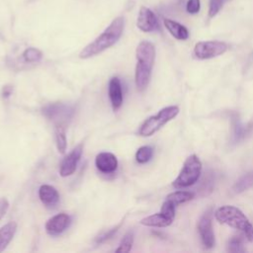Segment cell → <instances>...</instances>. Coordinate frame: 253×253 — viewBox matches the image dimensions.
<instances>
[{
  "instance_id": "19",
  "label": "cell",
  "mask_w": 253,
  "mask_h": 253,
  "mask_svg": "<svg viewBox=\"0 0 253 253\" xmlns=\"http://www.w3.org/2000/svg\"><path fill=\"white\" fill-rule=\"evenodd\" d=\"M253 186V171L241 176L234 184L233 191L235 193H242Z\"/></svg>"
},
{
  "instance_id": "10",
  "label": "cell",
  "mask_w": 253,
  "mask_h": 253,
  "mask_svg": "<svg viewBox=\"0 0 253 253\" xmlns=\"http://www.w3.org/2000/svg\"><path fill=\"white\" fill-rule=\"evenodd\" d=\"M71 217L65 213L60 212L51 216L45 222V231L51 236H57L63 233L70 225Z\"/></svg>"
},
{
  "instance_id": "18",
  "label": "cell",
  "mask_w": 253,
  "mask_h": 253,
  "mask_svg": "<svg viewBox=\"0 0 253 253\" xmlns=\"http://www.w3.org/2000/svg\"><path fill=\"white\" fill-rule=\"evenodd\" d=\"M195 198V194L193 192L189 191H176L171 194H169L166 199L174 203L176 206L180 204H184L187 202H190Z\"/></svg>"
},
{
  "instance_id": "2",
  "label": "cell",
  "mask_w": 253,
  "mask_h": 253,
  "mask_svg": "<svg viewBox=\"0 0 253 253\" xmlns=\"http://www.w3.org/2000/svg\"><path fill=\"white\" fill-rule=\"evenodd\" d=\"M136 66L134 81L137 90H144L150 80L152 67L155 60V47L152 42L142 41L138 43L136 50Z\"/></svg>"
},
{
  "instance_id": "4",
  "label": "cell",
  "mask_w": 253,
  "mask_h": 253,
  "mask_svg": "<svg viewBox=\"0 0 253 253\" xmlns=\"http://www.w3.org/2000/svg\"><path fill=\"white\" fill-rule=\"evenodd\" d=\"M202 174V162L196 154H192L185 160L183 167L173 181L172 185L176 189H184L198 182Z\"/></svg>"
},
{
  "instance_id": "26",
  "label": "cell",
  "mask_w": 253,
  "mask_h": 253,
  "mask_svg": "<svg viewBox=\"0 0 253 253\" xmlns=\"http://www.w3.org/2000/svg\"><path fill=\"white\" fill-rule=\"evenodd\" d=\"M123 223V221H121V223L120 224H118L117 226H115V227H113V228H111V229H109L108 231H106V232H103L101 235H99L97 238H96V242L97 243H102V242H105L106 240H108V239H110L117 231H118V229L120 228V226H121V224Z\"/></svg>"
},
{
  "instance_id": "7",
  "label": "cell",
  "mask_w": 253,
  "mask_h": 253,
  "mask_svg": "<svg viewBox=\"0 0 253 253\" xmlns=\"http://www.w3.org/2000/svg\"><path fill=\"white\" fill-rule=\"evenodd\" d=\"M227 50V44L218 41L199 42L194 47V55L198 59H210L221 55Z\"/></svg>"
},
{
  "instance_id": "3",
  "label": "cell",
  "mask_w": 253,
  "mask_h": 253,
  "mask_svg": "<svg viewBox=\"0 0 253 253\" xmlns=\"http://www.w3.org/2000/svg\"><path fill=\"white\" fill-rule=\"evenodd\" d=\"M214 217L218 222L238 229L248 241L253 242V225L238 208L234 206H222L214 211Z\"/></svg>"
},
{
  "instance_id": "27",
  "label": "cell",
  "mask_w": 253,
  "mask_h": 253,
  "mask_svg": "<svg viewBox=\"0 0 253 253\" xmlns=\"http://www.w3.org/2000/svg\"><path fill=\"white\" fill-rule=\"evenodd\" d=\"M201 2L200 0H188L187 2V12L190 14H197L200 11Z\"/></svg>"
},
{
  "instance_id": "16",
  "label": "cell",
  "mask_w": 253,
  "mask_h": 253,
  "mask_svg": "<svg viewBox=\"0 0 253 253\" xmlns=\"http://www.w3.org/2000/svg\"><path fill=\"white\" fill-rule=\"evenodd\" d=\"M165 28L167 29V31L177 40L180 41H185L189 38V32L187 30V28L185 26H183L182 24L173 21L171 19H164L163 21Z\"/></svg>"
},
{
  "instance_id": "22",
  "label": "cell",
  "mask_w": 253,
  "mask_h": 253,
  "mask_svg": "<svg viewBox=\"0 0 253 253\" xmlns=\"http://www.w3.org/2000/svg\"><path fill=\"white\" fill-rule=\"evenodd\" d=\"M133 232L132 231H127L123 239L121 240L120 242V245L119 247L117 248L116 252H123V253H126V252H129L131 247H132V244H133Z\"/></svg>"
},
{
  "instance_id": "25",
  "label": "cell",
  "mask_w": 253,
  "mask_h": 253,
  "mask_svg": "<svg viewBox=\"0 0 253 253\" xmlns=\"http://www.w3.org/2000/svg\"><path fill=\"white\" fill-rule=\"evenodd\" d=\"M231 1V0H210V6H209V16L210 18L214 17L219 10L222 8L224 3Z\"/></svg>"
},
{
  "instance_id": "21",
  "label": "cell",
  "mask_w": 253,
  "mask_h": 253,
  "mask_svg": "<svg viewBox=\"0 0 253 253\" xmlns=\"http://www.w3.org/2000/svg\"><path fill=\"white\" fill-rule=\"evenodd\" d=\"M152 155H153L152 147L148 145H144L139 147L135 152V160L139 164H144L151 159Z\"/></svg>"
},
{
  "instance_id": "14",
  "label": "cell",
  "mask_w": 253,
  "mask_h": 253,
  "mask_svg": "<svg viewBox=\"0 0 253 253\" xmlns=\"http://www.w3.org/2000/svg\"><path fill=\"white\" fill-rule=\"evenodd\" d=\"M39 198L41 202L48 209H53L59 202V194L51 185H42L39 189Z\"/></svg>"
},
{
  "instance_id": "17",
  "label": "cell",
  "mask_w": 253,
  "mask_h": 253,
  "mask_svg": "<svg viewBox=\"0 0 253 253\" xmlns=\"http://www.w3.org/2000/svg\"><path fill=\"white\" fill-rule=\"evenodd\" d=\"M17 230V223L10 221L0 227V252H2L13 239Z\"/></svg>"
},
{
  "instance_id": "6",
  "label": "cell",
  "mask_w": 253,
  "mask_h": 253,
  "mask_svg": "<svg viewBox=\"0 0 253 253\" xmlns=\"http://www.w3.org/2000/svg\"><path fill=\"white\" fill-rule=\"evenodd\" d=\"M73 113L74 110L71 106L62 103L48 104L42 109V114L53 123L54 126H66L68 122L71 120Z\"/></svg>"
},
{
  "instance_id": "12",
  "label": "cell",
  "mask_w": 253,
  "mask_h": 253,
  "mask_svg": "<svg viewBox=\"0 0 253 253\" xmlns=\"http://www.w3.org/2000/svg\"><path fill=\"white\" fill-rule=\"evenodd\" d=\"M96 168L103 174H112L118 169V159L111 152H100L95 158Z\"/></svg>"
},
{
  "instance_id": "23",
  "label": "cell",
  "mask_w": 253,
  "mask_h": 253,
  "mask_svg": "<svg viewBox=\"0 0 253 253\" xmlns=\"http://www.w3.org/2000/svg\"><path fill=\"white\" fill-rule=\"evenodd\" d=\"M42 51L36 47H28L23 52V58L26 62H38L42 59Z\"/></svg>"
},
{
  "instance_id": "9",
  "label": "cell",
  "mask_w": 253,
  "mask_h": 253,
  "mask_svg": "<svg viewBox=\"0 0 253 253\" xmlns=\"http://www.w3.org/2000/svg\"><path fill=\"white\" fill-rule=\"evenodd\" d=\"M198 231L203 245L208 249L212 248L214 245V234L212 230L211 211H207L201 216L198 222Z\"/></svg>"
},
{
  "instance_id": "5",
  "label": "cell",
  "mask_w": 253,
  "mask_h": 253,
  "mask_svg": "<svg viewBox=\"0 0 253 253\" xmlns=\"http://www.w3.org/2000/svg\"><path fill=\"white\" fill-rule=\"evenodd\" d=\"M179 114V107L168 106L161 109L156 115L147 118L139 126L138 134L141 136H150L159 130L164 125L173 120Z\"/></svg>"
},
{
  "instance_id": "24",
  "label": "cell",
  "mask_w": 253,
  "mask_h": 253,
  "mask_svg": "<svg viewBox=\"0 0 253 253\" xmlns=\"http://www.w3.org/2000/svg\"><path fill=\"white\" fill-rule=\"evenodd\" d=\"M227 250L229 252H244L245 248L243 246V237L241 235L232 236L228 241Z\"/></svg>"
},
{
  "instance_id": "29",
  "label": "cell",
  "mask_w": 253,
  "mask_h": 253,
  "mask_svg": "<svg viewBox=\"0 0 253 253\" xmlns=\"http://www.w3.org/2000/svg\"><path fill=\"white\" fill-rule=\"evenodd\" d=\"M13 88L11 86H4L2 89V97L3 98H8L12 94Z\"/></svg>"
},
{
  "instance_id": "11",
  "label": "cell",
  "mask_w": 253,
  "mask_h": 253,
  "mask_svg": "<svg viewBox=\"0 0 253 253\" xmlns=\"http://www.w3.org/2000/svg\"><path fill=\"white\" fill-rule=\"evenodd\" d=\"M136 26L140 31L144 33H150V32L156 31L159 27L158 20L155 14L145 6H141L139 9L137 20H136Z\"/></svg>"
},
{
  "instance_id": "20",
  "label": "cell",
  "mask_w": 253,
  "mask_h": 253,
  "mask_svg": "<svg viewBox=\"0 0 253 253\" xmlns=\"http://www.w3.org/2000/svg\"><path fill=\"white\" fill-rule=\"evenodd\" d=\"M54 133H55V143L57 150L60 153H64L66 150V134H65V126H54Z\"/></svg>"
},
{
  "instance_id": "13",
  "label": "cell",
  "mask_w": 253,
  "mask_h": 253,
  "mask_svg": "<svg viewBox=\"0 0 253 253\" xmlns=\"http://www.w3.org/2000/svg\"><path fill=\"white\" fill-rule=\"evenodd\" d=\"M109 98L111 105L114 111H117L121 108L124 101L123 87L119 77H112L109 82Z\"/></svg>"
},
{
  "instance_id": "28",
  "label": "cell",
  "mask_w": 253,
  "mask_h": 253,
  "mask_svg": "<svg viewBox=\"0 0 253 253\" xmlns=\"http://www.w3.org/2000/svg\"><path fill=\"white\" fill-rule=\"evenodd\" d=\"M9 208V202L7 201L6 198H1L0 199V219L5 215Z\"/></svg>"
},
{
  "instance_id": "15",
  "label": "cell",
  "mask_w": 253,
  "mask_h": 253,
  "mask_svg": "<svg viewBox=\"0 0 253 253\" xmlns=\"http://www.w3.org/2000/svg\"><path fill=\"white\" fill-rule=\"evenodd\" d=\"M174 221L173 218L166 215L164 212L159 211L157 213L148 215L140 220V223L150 227H167Z\"/></svg>"
},
{
  "instance_id": "1",
  "label": "cell",
  "mask_w": 253,
  "mask_h": 253,
  "mask_svg": "<svg viewBox=\"0 0 253 253\" xmlns=\"http://www.w3.org/2000/svg\"><path fill=\"white\" fill-rule=\"evenodd\" d=\"M125 27V19L122 16L115 18L105 31L93 42L88 43L79 53V57L86 59L93 57L114 45L121 38Z\"/></svg>"
},
{
  "instance_id": "8",
  "label": "cell",
  "mask_w": 253,
  "mask_h": 253,
  "mask_svg": "<svg viewBox=\"0 0 253 253\" xmlns=\"http://www.w3.org/2000/svg\"><path fill=\"white\" fill-rule=\"evenodd\" d=\"M83 151V144L80 143L75 146L61 161L59 166V174L61 177H68L72 175L78 165Z\"/></svg>"
}]
</instances>
